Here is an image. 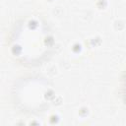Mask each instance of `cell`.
Segmentation results:
<instances>
[{"label":"cell","instance_id":"1","mask_svg":"<svg viewBox=\"0 0 126 126\" xmlns=\"http://www.w3.org/2000/svg\"><path fill=\"white\" fill-rule=\"evenodd\" d=\"M13 57L26 65H38L51 53L53 36L40 17L27 16L14 26L9 40Z\"/></svg>","mask_w":126,"mask_h":126},{"label":"cell","instance_id":"2","mask_svg":"<svg viewBox=\"0 0 126 126\" xmlns=\"http://www.w3.org/2000/svg\"><path fill=\"white\" fill-rule=\"evenodd\" d=\"M14 100L25 111L35 113L44 110L51 99V91L46 81L39 78H26L16 85Z\"/></svg>","mask_w":126,"mask_h":126},{"label":"cell","instance_id":"3","mask_svg":"<svg viewBox=\"0 0 126 126\" xmlns=\"http://www.w3.org/2000/svg\"><path fill=\"white\" fill-rule=\"evenodd\" d=\"M122 93H123V97H124V101L126 103V73L125 76L123 78V83H122Z\"/></svg>","mask_w":126,"mask_h":126}]
</instances>
